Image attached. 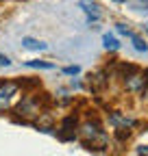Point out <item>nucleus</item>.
Returning a JSON list of instances; mask_svg holds the SVG:
<instances>
[{
	"label": "nucleus",
	"instance_id": "f257e3e1",
	"mask_svg": "<svg viewBox=\"0 0 148 156\" xmlns=\"http://www.w3.org/2000/svg\"><path fill=\"white\" fill-rule=\"evenodd\" d=\"M81 136H83V141H85V145H91L94 143V139H100V141H105V134H102V128H100V124L96 122V119H87L81 128Z\"/></svg>",
	"mask_w": 148,
	"mask_h": 156
},
{
	"label": "nucleus",
	"instance_id": "f03ea898",
	"mask_svg": "<svg viewBox=\"0 0 148 156\" xmlns=\"http://www.w3.org/2000/svg\"><path fill=\"white\" fill-rule=\"evenodd\" d=\"M146 85H148L146 74H142V72H137V69L124 76V89H126L128 93H142V91L146 89Z\"/></svg>",
	"mask_w": 148,
	"mask_h": 156
},
{
	"label": "nucleus",
	"instance_id": "7ed1b4c3",
	"mask_svg": "<svg viewBox=\"0 0 148 156\" xmlns=\"http://www.w3.org/2000/svg\"><path fill=\"white\" fill-rule=\"evenodd\" d=\"M79 7L83 9V13L87 15L89 22H98L100 15H102V11H100V7H98L96 0H79Z\"/></svg>",
	"mask_w": 148,
	"mask_h": 156
},
{
	"label": "nucleus",
	"instance_id": "20e7f679",
	"mask_svg": "<svg viewBox=\"0 0 148 156\" xmlns=\"http://www.w3.org/2000/svg\"><path fill=\"white\" fill-rule=\"evenodd\" d=\"M111 124H113V126H118L120 130H124V128H131V126H135V119H131V117H126V115H122V113L113 111V113H111Z\"/></svg>",
	"mask_w": 148,
	"mask_h": 156
},
{
	"label": "nucleus",
	"instance_id": "39448f33",
	"mask_svg": "<svg viewBox=\"0 0 148 156\" xmlns=\"http://www.w3.org/2000/svg\"><path fill=\"white\" fill-rule=\"evenodd\" d=\"M15 91H17V85H15V83H7V85L0 87V108L7 106V102L11 100V95H13Z\"/></svg>",
	"mask_w": 148,
	"mask_h": 156
},
{
	"label": "nucleus",
	"instance_id": "423d86ee",
	"mask_svg": "<svg viewBox=\"0 0 148 156\" xmlns=\"http://www.w3.org/2000/svg\"><path fill=\"white\" fill-rule=\"evenodd\" d=\"M72 126H76V117H65L63 119V124H61V139H74V136H76V132L72 130Z\"/></svg>",
	"mask_w": 148,
	"mask_h": 156
},
{
	"label": "nucleus",
	"instance_id": "0eeeda50",
	"mask_svg": "<svg viewBox=\"0 0 148 156\" xmlns=\"http://www.w3.org/2000/svg\"><path fill=\"white\" fill-rule=\"evenodd\" d=\"M17 113H20V115H22V113H24V115H39V108H37L35 102L28 98V100H24L20 106H17Z\"/></svg>",
	"mask_w": 148,
	"mask_h": 156
},
{
	"label": "nucleus",
	"instance_id": "6e6552de",
	"mask_svg": "<svg viewBox=\"0 0 148 156\" xmlns=\"http://www.w3.org/2000/svg\"><path fill=\"white\" fill-rule=\"evenodd\" d=\"M22 46H24L26 50H46V48H48L44 41H39V39H33V37H24V39H22Z\"/></svg>",
	"mask_w": 148,
	"mask_h": 156
},
{
	"label": "nucleus",
	"instance_id": "1a4fd4ad",
	"mask_svg": "<svg viewBox=\"0 0 148 156\" xmlns=\"http://www.w3.org/2000/svg\"><path fill=\"white\" fill-rule=\"evenodd\" d=\"M102 44H105V48H107V50H111V52H116V50L120 48L118 39H116L113 35H109V33H107V35H102Z\"/></svg>",
	"mask_w": 148,
	"mask_h": 156
},
{
	"label": "nucleus",
	"instance_id": "9d476101",
	"mask_svg": "<svg viewBox=\"0 0 148 156\" xmlns=\"http://www.w3.org/2000/svg\"><path fill=\"white\" fill-rule=\"evenodd\" d=\"M131 41H133V48H135L137 52H148V44L144 41L139 35H131Z\"/></svg>",
	"mask_w": 148,
	"mask_h": 156
},
{
	"label": "nucleus",
	"instance_id": "9b49d317",
	"mask_svg": "<svg viewBox=\"0 0 148 156\" xmlns=\"http://www.w3.org/2000/svg\"><path fill=\"white\" fill-rule=\"evenodd\" d=\"M28 67H39V69H54V63H46V61H28Z\"/></svg>",
	"mask_w": 148,
	"mask_h": 156
},
{
	"label": "nucleus",
	"instance_id": "f8f14e48",
	"mask_svg": "<svg viewBox=\"0 0 148 156\" xmlns=\"http://www.w3.org/2000/svg\"><path fill=\"white\" fill-rule=\"evenodd\" d=\"M116 28H118V33H120V35H126V37H131V35H133L131 30H128V26H126V24H116Z\"/></svg>",
	"mask_w": 148,
	"mask_h": 156
},
{
	"label": "nucleus",
	"instance_id": "ddd939ff",
	"mask_svg": "<svg viewBox=\"0 0 148 156\" xmlns=\"http://www.w3.org/2000/svg\"><path fill=\"white\" fill-rule=\"evenodd\" d=\"M0 65H5V67L11 65V58H9L7 54H2V52H0Z\"/></svg>",
	"mask_w": 148,
	"mask_h": 156
},
{
	"label": "nucleus",
	"instance_id": "4468645a",
	"mask_svg": "<svg viewBox=\"0 0 148 156\" xmlns=\"http://www.w3.org/2000/svg\"><path fill=\"white\" fill-rule=\"evenodd\" d=\"M63 72H65V74H79V65H70V67H65Z\"/></svg>",
	"mask_w": 148,
	"mask_h": 156
},
{
	"label": "nucleus",
	"instance_id": "2eb2a0df",
	"mask_svg": "<svg viewBox=\"0 0 148 156\" xmlns=\"http://www.w3.org/2000/svg\"><path fill=\"white\" fill-rule=\"evenodd\" d=\"M137 154H139V156H148V145H146V147H139Z\"/></svg>",
	"mask_w": 148,
	"mask_h": 156
},
{
	"label": "nucleus",
	"instance_id": "dca6fc26",
	"mask_svg": "<svg viewBox=\"0 0 148 156\" xmlns=\"http://www.w3.org/2000/svg\"><path fill=\"white\" fill-rule=\"evenodd\" d=\"M111 2H118V5H122V2H126V0H111Z\"/></svg>",
	"mask_w": 148,
	"mask_h": 156
},
{
	"label": "nucleus",
	"instance_id": "f3484780",
	"mask_svg": "<svg viewBox=\"0 0 148 156\" xmlns=\"http://www.w3.org/2000/svg\"><path fill=\"white\" fill-rule=\"evenodd\" d=\"M144 28H146V30H148V24H144Z\"/></svg>",
	"mask_w": 148,
	"mask_h": 156
}]
</instances>
